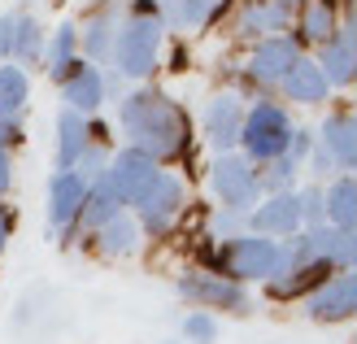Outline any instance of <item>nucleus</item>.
<instances>
[{
  "mask_svg": "<svg viewBox=\"0 0 357 344\" xmlns=\"http://www.w3.org/2000/svg\"><path fill=\"white\" fill-rule=\"evenodd\" d=\"M275 253H279L275 240L248 231V235H231V240H218L213 248H205V262H209V275H222L231 283H248V279H271Z\"/></svg>",
  "mask_w": 357,
  "mask_h": 344,
  "instance_id": "2",
  "label": "nucleus"
},
{
  "mask_svg": "<svg viewBox=\"0 0 357 344\" xmlns=\"http://www.w3.org/2000/svg\"><path fill=\"white\" fill-rule=\"evenodd\" d=\"M292 135V122L283 114V105H271V100H257L253 110L244 114L240 122V144L248 161H275L283 157V144Z\"/></svg>",
  "mask_w": 357,
  "mask_h": 344,
  "instance_id": "4",
  "label": "nucleus"
},
{
  "mask_svg": "<svg viewBox=\"0 0 357 344\" xmlns=\"http://www.w3.org/2000/svg\"><path fill=\"white\" fill-rule=\"evenodd\" d=\"M335 35V13H331V5H310L305 9V17H301V40H310V44H327Z\"/></svg>",
  "mask_w": 357,
  "mask_h": 344,
  "instance_id": "28",
  "label": "nucleus"
},
{
  "mask_svg": "<svg viewBox=\"0 0 357 344\" xmlns=\"http://www.w3.org/2000/svg\"><path fill=\"white\" fill-rule=\"evenodd\" d=\"M40 44H44V31H40L35 17H26V13L9 17V61L13 66L17 61H35L40 57Z\"/></svg>",
  "mask_w": 357,
  "mask_h": 344,
  "instance_id": "22",
  "label": "nucleus"
},
{
  "mask_svg": "<svg viewBox=\"0 0 357 344\" xmlns=\"http://www.w3.org/2000/svg\"><path fill=\"white\" fill-rule=\"evenodd\" d=\"M283 5H292V0H283Z\"/></svg>",
  "mask_w": 357,
  "mask_h": 344,
  "instance_id": "41",
  "label": "nucleus"
},
{
  "mask_svg": "<svg viewBox=\"0 0 357 344\" xmlns=\"http://www.w3.org/2000/svg\"><path fill=\"white\" fill-rule=\"evenodd\" d=\"M213 5H218V0H178L174 22H178V27H201L205 17L213 13Z\"/></svg>",
  "mask_w": 357,
  "mask_h": 344,
  "instance_id": "32",
  "label": "nucleus"
},
{
  "mask_svg": "<svg viewBox=\"0 0 357 344\" xmlns=\"http://www.w3.org/2000/svg\"><path fill=\"white\" fill-rule=\"evenodd\" d=\"M114 61H118V75L127 79H144L153 75L157 66V52H162V22L149 13L131 17L127 27H122V35H114Z\"/></svg>",
  "mask_w": 357,
  "mask_h": 344,
  "instance_id": "3",
  "label": "nucleus"
},
{
  "mask_svg": "<svg viewBox=\"0 0 357 344\" xmlns=\"http://www.w3.org/2000/svg\"><path fill=\"white\" fill-rule=\"evenodd\" d=\"M9 235H13V214L0 205V253H5V244H9Z\"/></svg>",
  "mask_w": 357,
  "mask_h": 344,
  "instance_id": "37",
  "label": "nucleus"
},
{
  "mask_svg": "<svg viewBox=\"0 0 357 344\" xmlns=\"http://www.w3.org/2000/svg\"><path fill=\"white\" fill-rule=\"evenodd\" d=\"M9 184H13V161H9V153L0 149V196L9 192Z\"/></svg>",
  "mask_w": 357,
  "mask_h": 344,
  "instance_id": "36",
  "label": "nucleus"
},
{
  "mask_svg": "<svg viewBox=\"0 0 357 344\" xmlns=\"http://www.w3.org/2000/svg\"><path fill=\"white\" fill-rule=\"evenodd\" d=\"M240 223H244V214H240V209H218V214L209 218L213 235H222V240H231V235H240Z\"/></svg>",
  "mask_w": 357,
  "mask_h": 344,
  "instance_id": "34",
  "label": "nucleus"
},
{
  "mask_svg": "<svg viewBox=\"0 0 357 344\" xmlns=\"http://www.w3.org/2000/svg\"><path fill=\"white\" fill-rule=\"evenodd\" d=\"M135 244H139V227L131 218H122V214L109 218L105 227H96V248L105 253V257H131Z\"/></svg>",
  "mask_w": 357,
  "mask_h": 344,
  "instance_id": "21",
  "label": "nucleus"
},
{
  "mask_svg": "<svg viewBox=\"0 0 357 344\" xmlns=\"http://www.w3.org/2000/svg\"><path fill=\"white\" fill-rule=\"evenodd\" d=\"M122 214V201L114 196V188L105 184V179H96V184H87V201H83V209H79V223L83 227H105L109 218H118Z\"/></svg>",
  "mask_w": 357,
  "mask_h": 344,
  "instance_id": "20",
  "label": "nucleus"
},
{
  "mask_svg": "<svg viewBox=\"0 0 357 344\" xmlns=\"http://www.w3.org/2000/svg\"><path fill=\"white\" fill-rule=\"evenodd\" d=\"M0 57H9V17H0Z\"/></svg>",
  "mask_w": 357,
  "mask_h": 344,
  "instance_id": "38",
  "label": "nucleus"
},
{
  "mask_svg": "<svg viewBox=\"0 0 357 344\" xmlns=\"http://www.w3.org/2000/svg\"><path fill=\"white\" fill-rule=\"evenodd\" d=\"M310 318L314 322H344L357 310V283H353V270H335L327 283H318L310 292Z\"/></svg>",
  "mask_w": 357,
  "mask_h": 344,
  "instance_id": "8",
  "label": "nucleus"
},
{
  "mask_svg": "<svg viewBox=\"0 0 357 344\" xmlns=\"http://www.w3.org/2000/svg\"><path fill=\"white\" fill-rule=\"evenodd\" d=\"M288 9H292V5H283V0H275V5L257 0V5L244 9L240 35H244V40H253V35H266V31H283V27H288Z\"/></svg>",
  "mask_w": 357,
  "mask_h": 344,
  "instance_id": "23",
  "label": "nucleus"
},
{
  "mask_svg": "<svg viewBox=\"0 0 357 344\" xmlns=\"http://www.w3.org/2000/svg\"><path fill=\"white\" fill-rule=\"evenodd\" d=\"M314 149V135L310 131H301V126H292V135H288V144H283V157L292 161V166H301L305 161V153Z\"/></svg>",
  "mask_w": 357,
  "mask_h": 344,
  "instance_id": "33",
  "label": "nucleus"
},
{
  "mask_svg": "<svg viewBox=\"0 0 357 344\" xmlns=\"http://www.w3.org/2000/svg\"><path fill=\"white\" fill-rule=\"evenodd\" d=\"M131 205H135V214H139L135 227H144V231H153V235H166L170 223L178 218V209H183V184H178L174 174H157Z\"/></svg>",
  "mask_w": 357,
  "mask_h": 344,
  "instance_id": "6",
  "label": "nucleus"
},
{
  "mask_svg": "<svg viewBox=\"0 0 357 344\" xmlns=\"http://www.w3.org/2000/svg\"><path fill=\"white\" fill-rule=\"evenodd\" d=\"M114 27H118V9H100L83 22V48L92 57H109L114 48Z\"/></svg>",
  "mask_w": 357,
  "mask_h": 344,
  "instance_id": "26",
  "label": "nucleus"
},
{
  "mask_svg": "<svg viewBox=\"0 0 357 344\" xmlns=\"http://www.w3.org/2000/svg\"><path fill=\"white\" fill-rule=\"evenodd\" d=\"M314 166H318V174H327V170H331V157H327L323 149H314Z\"/></svg>",
  "mask_w": 357,
  "mask_h": 344,
  "instance_id": "39",
  "label": "nucleus"
},
{
  "mask_svg": "<svg viewBox=\"0 0 357 344\" xmlns=\"http://www.w3.org/2000/svg\"><path fill=\"white\" fill-rule=\"evenodd\" d=\"M174 287H178V297H188L192 305H201V310H231V314L248 310L244 287L222 279V275H209V270H188V275H178Z\"/></svg>",
  "mask_w": 357,
  "mask_h": 344,
  "instance_id": "7",
  "label": "nucleus"
},
{
  "mask_svg": "<svg viewBox=\"0 0 357 344\" xmlns=\"http://www.w3.org/2000/svg\"><path fill=\"white\" fill-rule=\"evenodd\" d=\"M31 96V79L22 66H0V114L5 118H17L22 105Z\"/></svg>",
  "mask_w": 357,
  "mask_h": 344,
  "instance_id": "25",
  "label": "nucleus"
},
{
  "mask_svg": "<svg viewBox=\"0 0 357 344\" xmlns=\"http://www.w3.org/2000/svg\"><path fill=\"white\" fill-rule=\"evenodd\" d=\"M292 174H296V166H292L288 157H275V161H266V170L257 174V192H271V196L288 192V188H292Z\"/></svg>",
  "mask_w": 357,
  "mask_h": 344,
  "instance_id": "29",
  "label": "nucleus"
},
{
  "mask_svg": "<svg viewBox=\"0 0 357 344\" xmlns=\"http://www.w3.org/2000/svg\"><path fill=\"white\" fill-rule=\"evenodd\" d=\"M318 149L331 157V166L353 170V161H357V131H353V118H349V114H331V118L323 122Z\"/></svg>",
  "mask_w": 357,
  "mask_h": 344,
  "instance_id": "15",
  "label": "nucleus"
},
{
  "mask_svg": "<svg viewBox=\"0 0 357 344\" xmlns=\"http://www.w3.org/2000/svg\"><path fill=\"white\" fill-rule=\"evenodd\" d=\"M183 340L188 344H213L218 340V322H213V314L209 310H192L183 318Z\"/></svg>",
  "mask_w": 357,
  "mask_h": 344,
  "instance_id": "30",
  "label": "nucleus"
},
{
  "mask_svg": "<svg viewBox=\"0 0 357 344\" xmlns=\"http://www.w3.org/2000/svg\"><path fill=\"white\" fill-rule=\"evenodd\" d=\"M248 227L253 235H296L301 231V205L296 192H279L271 201H261L248 209Z\"/></svg>",
  "mask_w": 357,
  "mask_h": 344,
  "instance_id": "10",
  "label": "nucleus"
},
{
  "mask_svg": "<svg viewBox=\"0 0 357 344\" xmlns=\"http://www.w3.org/2000/svg\"><path fill=\"white\" fill-rule=\"evenodd\" d=\"M122 131L131 149L153 161H170L188 144V114L166 96V92H135L122 100Z\"/></svg>",
  "mask_w": 357,
  "mask_h": 344,
  "instance_id": "1",
  "label": "nucleus"
},
{
  "mask_svg": "<svg viewBox=\"0 0 357 344\" xmlns=\"http://www.w3.org/2000/svg\"><path fill=\"white\" fill-rule=\"evenodd\" d=\"M296 205H301V227H323V192L318 188H305V192H296Z\"/></svg>",
  "mask_w": 357,
  "mask_h": 344,
  "instance_id": "31",
  "label": "nucleus"
},
{
  "mask_svg": "<svg viewBox=\"0 0 357 344\" xmlns=\"http://www.w3.org/2000/svg\"><path fill=\"white\" fill-rule=\"evenodd\" d=\"M301 61V48L292 40H283V35H275V40H261L253 61H248V75H253L257 83H283V75Z\"/></svg>",
  "mask_w": 357,
  "mask_h": 344,
  "instance_id": "12",
  "label": "nucleus"
},
{
  "mask_svg": "<svg viewBox=\"0 0 357 344\" xmlns=\"http://www.w3.org/2000/svg\"><path fill=\"white\" fill-rule=\"evenodd\" d=\"M9 144H17V118L0 114V149H9Z\"/></svg>",
  "mask_w": 357,
  "mask_h": 344,
  "instance_id": "35",
  "label": "nucleus"
},
{
  "mask_svg": "<svg viewBox=\"0 0 357 344\" xmlns=\"http://www.w3.org/2000/svg\"><path fill=\"white\" fill-rule=\"evenodd\" d=\"M323 218L335 231H353V179H335V184L323 192Z\"/></svg>",
  "mask_w": 357,
  "mask_h": 344,
  "instance_id": "24",
  "label": "nucleus"
},
{
  "mask_svg": "<svg viewBox=\"0 0 357 344\" xmlns=\"http://www.w3.org/2000/svg\"><path fill=\"white\" fill-rule=\"evenodd\" d=\"M75 48H79V31L75 27H57V35L48 40V52H44V70L52 79H61L70 66H75Z\"/></svg>",
  "mask_w": 357,
  "mask_h": 344,
  "instance_id": "27",
  "label": "nucleus"
},
{
  "mask_svg": "<svg viewBox=\"0 0 357 344\" xmlns=\"http://www.w3.org/2000/svg\"><path fill=\"white\" fill-rule=\"evenodd\" d=\"M209 188L213 196L222 201V209H240L248 214L257 205V170L248 157H236V153H222L218 161L209 166Z\"/></svg>",
  "mask_w": 357,
  "mask_h": 344,
  "instance_id": "5",
  "label": "nucleus"
},
{
  "mask_svg": "<svg viewBox=\"0 0 357 344\" xmlns=\"http://www.w3.org/2000/svg\"><path fill=\"white\" fill-rule=\"evenodd\" d=\"M157 9H162L170 22H174V9H178V0H157Z\"/></svg>",
  "mask_w": 357,
  "mask_h": 344,
  "instance_id": "40",
  "label": "nucleus"
},
{
  "mask_svg": "<svg viewBox=\"0 0 357 344\" xmlns=\"http://www.w3.org/2000/svg\"><path fill=\"white\" fill-rule=\"evenodd\" d=\"M318 70H323L327 83H349L353 79V31L349 27H340L323 44V61H318Z\"/></svg>",
  "mask_w": 357,
  "mask_h": 344,
  "instance_id": "18",
  "label": "nucleus"
},
{
  "mask_svg": "<svg viewBox=\"0 0 357 344\" xmlns=\"http://www.w3.org/2000/svg\"><path fill=\"white\" fill-rule=\"evenodd\" d=\"M327 79H323V70H318V61H305L301 57L288 75H283V92H288V100L296 105H318V100H327Z\"/></svg>",
  "mask_w": 357,
  "mask_h": 344,
  "instance_id": "16",
  "label": "nucleus"
},
{
  "mask_svg": "<svg viewBox=\"0 0 357 344\" xmlns=\"http://www.w3.org/2000/svg\"><path fill=\"white\" fill-rule=\"evenodd\" d=\"M61 96H66V105H70L75 114H92L96 105L105 100V79H100V70L75 61V66L61 75Z\"/></svg>",
  "mask_w": 357,
  "mask_h": 344,
  "instance_id": "13",
  "label": "nucleus"
},
{
  "mask_svg": "<svg viewBox=\"0 0 357 344\" xmlns=\"http://www.w3.org/2000/svg\"><path fill=\"white\" fill-rule=\"evenodd\" d=\"M83 201H87V184L75 170H57V174H52V184H48V223L52 227L79 223Z\"/></svg>",
  "mask_w": 357,
  "mask_h": 344,
  "instance_id": "11",
  "label": "nucleus"
},
{
  "mask_svg": "<svg viewBox=\"0 0 357 344\" xmlns=\"http://www.w3.org/2000/svg\"><path fill=\"white\" fill-rule=\"evenodd\" d=\"M240 122H244V110L236 96H213L205 110V140L218 153H227L231 144H240Z\"/></svg>",
  "mask_w": 357,
  "mask_h": 344,
  "instance_id": "14",
  "label": "nucleus"
},
{
  "mask_svg": "<svg viewBox=\"0 0 357 344\" xmlns=\"http://www.w3.org/2000/svg\"><path fill=\"white\" fill-rule=\"evenodd\" d=\"M83 149H87V122H83V114L66 110L57 118V166L61 170H75V161H79Z\"/></svg>",
  "mask_w": 357,
  "mask_h": 344,
  "instance_id": "19",
  "label": "nucleus"
},
{
  "mask_svg": "<svg viewBox=\"0 0 357 344\" xmlns=\"http://www.w3.org/2000/svg\"><path fill=\"white\" fill-rule=\"evenodd\" d=\"M157 174H162V170H157V161H153V157L127 149V153H118L109 166H105V174H100V179L114 188V196H118L122 205H131V201H135V196L153 184Z\"/></svg>",
  "mask_w": 357,
  "mask_h": 344,
  "instance_id": "9",
  "label": "nucleus"
},
{
  "mask_svg": "<svg viewBox=\"0 0 357 344\" xmlns=\"http://www.w3.org/2000/svg\"><path fill=\"white\" fill-rule=\"evenodd\" d=\"M310 235V248H314V257H323L331 270H349L353 266V231H335V227H314V231H305Z\"/></svg>",
  "mask_w": 357,
  "mask_h": 344,
  "instance_id": "17",
  "label": "nucleus"
}]
</instances>
